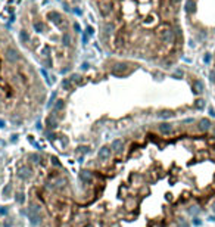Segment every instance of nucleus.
Returning <instances> with one entry per match:
<instances>
[{
    "mask_svg": "<svg viewBox=\"0 0 215 227\" xmlns=\"http://www.w3.org/2000/svg\"><path fill=\"white\" fill-rule=\"evenodd\" d=\"M125 43H127V31H125V28H121L115 36L113 44L116 49H122L125 46Z\"/></svg>",
    "mask_w": 215,
    "mask_h": 227,
    "instance_id": "obj_1",
    "label": "nucleus"
},
{
    "mask_svg": "<svg viewBox=\"0 0 215 227\" xmlns=\"http://www.w3.org/2000/svg\"><path fill=\"white\" fill-rule=\"evenodd\" d=\"M0 127H5V123L3 121H0Z\"/></svg>",
    "mask_w": 215,
    "mask_h": 227,
    "instance_id": "obj_29",
    "label": "nucleus"
},
{
    "mask_svg": "<svg viewBox=\"0 0 215 227\" xmlns=\"http://www.w3.org/2000/svg\"><path fill=\"white\" fill-rule=\"evenodd\" d=\"M209 77H211V81H212V84L215 86V53H214V59H212V70H211V74H209Z\"/></svg>",
    "mask_w": 215,
    "mask_h": 227,
    "instance_id": "obj_12",
    "label": "nucleus"
},
{
    "mask_svg": "<svg viewBox=\"0 0 215 227\" xmlns=\"http://www.w3.org/2000/svg\"><path fill=\"white\" fill-rule=\"evenodd\" d=\"M24 201H25V195H24V192H18L16 193V202L18 203H24Z\"/></svg>",
    "mask_w": 215,
    "mask_h": 227,
    "instance_id": "obj_16",
    "label": "nucleus"
},
{
    "mask_svg": "<svg viewBox=\"0 0 215 227\" xmlns=\"http://www.w3.org/2000/svg\"><path fill=\"white\" fill-rule=\"evenodd\" d=\"M10 192H12V186H10V185H6V186L3 187V192H2L3 198H9V196H10Z\"/></svg>",
    "mask_w": 215,
    "mask_h": 227,
    "instance_id": "obj_13",
    "label": "nucleus"
},
{
    "mask_svg": "<svg viewBox=\"0 0 215 227\" xmlns=\"http://www.w3.org/2000/svg\"><path fill=\"white\" fill-rule=\"evenodd\" d=\"M63 106H65V105H63V100H58V102H56V105H55V108H56L58 111H62V109H63Z\"/></svg>",
    "mask_w": 215,
    "mask_h": 227,
    "instance_id": "obj_21",
    "label": "nucleus"
},
{
    "mask_svg": "<svg viewBox=\"0 0 215 227\" xmlns=\"http://www.w3.org/2000/svg\"><path fill=\"white\" fill-rule=\"evenodd\" d=\"M19 37H21V40H24V41H28V34H27L25 31H21Z\"/></svg>",
    "mask_w": 215,
    "mask_h": 227,
    "instance_id": "obj_22",
    "label": "nucleus"
},
{
    "mask_svg": "<svg viewBox=\"0 0 215 227\" xmlns=\"http://www.w3.org/2000/svg\"><path fill=\"white\" fill-rule=\"evenodd\" d=\"M180 227H189V224H187V223L181 218V221H180Z\"/></svg>",
    "mask_w": 215,
    "mask_h": 227,
    "instance_id": "obj_24",
    "label": "nucleus"
},
{
    "mask_svg": "<svg viewBox=\"0 0 215 227\" xmlns=\"http://www.w3.org/2000/svg\"><path fill=\"white\" fill-rule=\"evenodd\" d=\"M158 115H159V118H170V117H173V114L170 111H162L161 114H158Z\"/></svg>",
    "mask_w": 215,
    "mask_h": 227,
    "instance_id": "obj_18",
    "label": "nucleus"
},
{
    "mask_svg": "<svg viewBox=\"0 0 215 227\" xmlns=\"http://www.w3.org/2000/svg\"><path fill=\"white\" fill-rule=\"evenodd\" d=\"M80 180L83 181L84 185H91V183H93V174H91V171L83 170V171L80 173Z\"/></svg>",
    "mask_w": 215,
    "mask_h": 227,
    "instance_id": "obj_4",
    "label": "nucleus"
},
{
    "mask_svg": "<svg viewBox=\"0 0 215 227\" xmlns=\"http://www.w3.org/2000/svg\"><path fill=\"white\" fill-rule=\"evenodd\" d=\"M195 106H196L199 111H202V109L205 108V100H203V99H198L196 103H195Z\"/></svg>",
    "mask_w": 215,
    "mask_h": 227,
    "instance_id": "obj_17",
    "label": "nucleus"
},
{
    "mask_svg": "<svg viewBox=\"0 0 215 227\" xmlns=\"http://www.w3.org/2000/svg\"><path fill=\"white\" fill-rule=\"evenodd\" d=\"M62 86H63V88H65V90H69L71 87H72V83H71L69 80H63Z\"/></svg>",
    "mask_w": 215,
    "mask_h": 227,
    "instance_id": "obj_19",
    "label": "nucleus"
},
{
    "mask_svg": "<svg viewBox=\"0 0 215 227\" xmlns=\"http://www.w3.org/2000/svg\"><path fill=\"white\" fill-rule=\"evenodd\" d=\"M111 152H112V149H111L109 146H102V148L99 149V152H97L99 159H100V161L109 159V158H111Z\"/></svg>",
    "mask_w": 215,
    "mask_h": 227,
    "instance_id": "obj_3",
    "label": "nucleus"
},
{
    "mask_svg": "<svg viewBox=\"0 0 215 227\" xmlns=\"http://www.w3.org/2000/svg\"><path fill=\"white\" fill-rule=\"evenodd\" d=\"M46 125L49 127V128H55V125H56V121H55L52 117H47V120H46Z\"/></svg>",
    "mask_w": 215,
    "mask_h": 227,
    "instance_id": "obj_14",
    "label": "nucleus"
},
{
    "mask_svg": "<svg viewBox=\"0 0 215 227\" xmlns=\"http://www.w3.org/2000/svg\"><path fill=\"white\" fill-rule=\"evenodd\" d=\"M122 140L121 139H118V140H115L113 143H112V146H111V149H113V150H121L122 149Z\"/></svg>",
    "mask_w": 215,
    "mask_h": 227,
    "instance_id": "obj_11",
    "label": "nucleus"
},
{
    "mask_svg": "<svg viewBox=\"0 0 215 227\" xmlns=\"http://www.w3.org/2000/svg\"><path fill=\"white\" fill-rule=\"evenodd\" d=\"M30 159H31V162L38 164V162L41 161V158H40V155H38V153H33V155H30Z\"/></svg>",
    "mask_w": 215,
    "mask_h": 227,
    "instance_id": "obj_15",
    "label": "nucleus"
},
{
    "mask_svg": "<svg viewBox=\"0 0 215 227\" xmlns=\"http://www.w3.org/2000/svg\"><path fill=\"white\" fill-rule=\"evenodd\" d=\"M212 210H214V212H215V202L212 203Z\"/></svg>",
    "mask_w": 215,
    "mask_h": 227,
    "instance_id": "obj_30",
    "label": "nucleus"
},
{
    "mask_svg": "<svg viewBox=\"0 0 215 227\" xmlns=\"http://www.w3.org/2000/svg\"><path fill=\"white\" fill-rule=\"evenodd\" d=\"M127 70H128V65H127L125 62H118V63H115L112 72H113V74H124Z\"/></svg>",
    "mask_w": 215,
    "mask_h": 227,
    "instance_id": "obj_6",
    "label": "nucleus"
},
{
    "mask_svg": "<svg viewBox=\"0 0 215 227\" xmlns=\"http://www.w3.org/2000/svg\"><path fill=\"white\" fill-rule=\"evenodd\" d=\"M6 58H8V61H10V62H16V61H19V53H18L16 49L8 47V49H6Z\"/></svg>",
    "mask_w": 215,
    "mask_h": 227,
    "instance_id": "obj_5",
    "label": "nucleus"
},
{
    "mask_svg": "<svg viewBox=\"0 0 215 227\" xmlns=\"http://www.w3.org/2000/svg\"><path fill=\"white\" fill-rule=\"evenodd\" d=\"M19 178H22V180H28L31 175H33V171H31V168L30 167H27V165H24L21 170H19Z\"/></svg>",
    "mask_w": 215,
    "mask_h": 227,
    "instance_id": "obj_7",
    "label": "nucleus"
},
{
    "mask_svg": "<svg viewBox=\"0 0 215 227\" xmlns=\"http://www.w3.org/2000/svg\"><path fill=\"white\" fill-rule=\"evenodd\" d=\"M112 9H113L112 3H102L100 5V15L106 18V16H109L112 13Z\"/></svg>",
    "mask_w": 215,
    "mask_h": 227,
    "instance_id": "obj_8",
    "label": "nucleus"
},
{
    "mask_svg": "<svg viewBox=\"0 0 215 227\" xmlns=\"http://www.w3.org/2000/svg\"><path fill=\"white\" fill-rule=\"evenodd\" d=\"M5 227H12V221L6 220V221H5Z\"/></svg>",
    "mask_w": 215,
    "mask_h": 227,
    "instance_id": "obj_26",
    "label": "nucleus"
},
{
    "mask_svg": "<svg viewBox=\"0 0 215 227\" xmlns=\"http://www.w3.org/2000/svg\"><path fill=\"white\" fill-rule=\"evenodd\" d=\"M158 128H159V133L164 134V136H170V134L174 133V125L170 124V123H162V124L158 125Z\"/></svg>",
    "mask_w": 215,
    "mask_h": 227,
    "instance_id": "obj_2",
    "label": "nucleus"
},
{
    "mask_svg": "<svg viewBox=\"0 0 215 227\" xmlns=\"http://www.w3.org/2000/svg\"><path fill=\"white\" fill-rule=\"evenodd\" d=\"M62 41H63V44H65V46H68V44L71 43V37H69V34H63V37H62Z\"/></svg>",
    "mask_w": 215,
    "mask_h": 227,
    "instance_id": "obj_20",
    "label": "nucleus"
},
{
    "mask_svg": "<svg viewBox=\"0 0 215 227\" xmlns=\"http://www.w3.org/2000/svg\"><path fill=\"white\" fill-rule=\"evenodd\" d=\"M193 224H195V226H200V224H202L200 218H198V217H196V218H193Z\"/></svg>",
    "mask_w": 215,
    "mask_h": 227,
    "instance_id": "obj_23",
    "label": "nucleus"
},
{
    "mask_svg": "<svg viewBox=\"0 0 215 227\" xmlns=\"http://www.w3.org/2000/svg\"><path fill=\"white\" fill-rule=\"evenodd\" d=\"M6 212H8V211H6V210H5V208H3V210H0V214H2V215H5V214H6Z\"/></svg>",
    "mask_w": 215,
    "mask_h": 227,
    "instance_id": "obj_28",
    "label": "nucleus"
},
{
    "mask_svg": "<svg viewBox=\"0 0 215 227\" xmlns=\"http://www.w3.org/2000/svg\"><path fill=\"white\" fill-rule=\"evenodd\" d=\"M115 31V24H112V22H105L103 24V33L105 34H112Z\"/></svg>",
    "mask_w": 215,
    "mask_h": 227,
    "instance_id": "obj_9",
    "label": "nucleus"
},
{
    "mask_svg": "<svg viewBox=\"0 0 215 227\" xmlns=\"http://www.w3.org/2000/svg\"><path fill=\"white\" fill-rule=\"evenodd\" d=\"M35 28H37V30H41L43 25H41V24H35Z\"/></svg>",
    "mask_w": 215,
    "mask_h": 227,
    "instance_id": "obj_27",
    "label": "nucleus"
},
{
    "mask_svg": "<svg viewBox=\"0 0 215 227\" xmlns=\"http://www.w3.org/2000/svg\"><path fill=\"white\" fill-rule=\"evenodd\" d=\"M52 161H53V165H58V167H59V165H61V162H59V161H58V159H56V158H55V156H53V158H52Z\"/></svg>",
    "mask_w": 215,
    "mask_h": 227,
    "instance_id": "obj_25",
    "label": "nucleus"
},
{
    "mask_svg": "<svg viewBox=\"0 0 215 227\" xmlns=\"http://www.w3.org/2000/svg\"><path fill=\"white\" fill-rule=\"evenodd\" d=\"M30 221H31L33 226H38V224L41 223V215H40L38 212H35V214H30Z\"/></svg>",
    "mask_w": 215,
    "mask_h": 227,
    "instance_id": "obj_10",
    "label": "nucleus"
}]
</instances>
